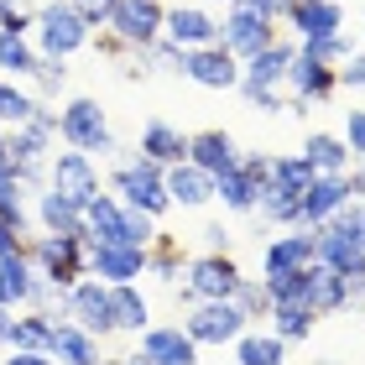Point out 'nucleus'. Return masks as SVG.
Returning <instances> with one entry per match:
<instances>
[{
    "label": "nucleus",
    "mask_w": 365,
    "mask_h": 365,
    "mask_svg": "<svg viewBox=\"0 0 365 365\" xmlns=\"http://www.w3.org/2000/svg\"><path fill=\"white\" fill-rule=\"evenodd\" d=\"M272 162H277L272 152H240V168L251 173V178L261 182V188H267V182H272Z\"/></svg>",
    "instance_id": "48"
},
{
    "label": "nucleus",
    "mask_w": 365,
    "mask_h": 365,
    "mask_svg": "<svg viewBox=\"0 0 365 365\" xmlns=\"http://www.w3.org/2000/svg\"><path fill=\"white\" fill-rule=\"evenodd\" d=\"M21 245H26V235H16V230H11L6 220H0V256H11V251H21Z\"/></svg>",
    "instance_id": "53"
},
{
    "label": "nucleus",
    "mask_w": 365,
    "mask_h": 365,
    "mask_svg": "<svg viewBox=\"0 0 365 365\" xmlns=\"http://www.w3.org/2000/svg\"><path fill=\"white\" fill-rule=\"evenodd\" d=\"M26 261L37 267V277L58 282V287H73L78 277H89V240L84 235H47V230H31L26 235Z\"/></svg>",
    "instance_id": "5"
},
{
    "label": "nucleus",
    "mask_w": 365,
    "mask_h": 365,
    "mask_svg": "<svg viewBox=\"0 0 365 365\" xmlns=\"http://www.w3.org/2000/svg\"><path fill=\"white\" fill-rule=\"evenodd\" d=\"M162 235V230H157V220H152V214H141V209H125V245H146V251H152V240Z\"/></svg>",
    "instance_id": "45"
},
{
    "label": "nucleus",
    "mask_w": 365,
    "mask_h": 365,
    "mask_svg": "<svg viewBox=\"0 0 365 365\" xmlns=\"http://www.w3.org/2000/svg\"><path fill=\"white\" fill-rule=\"evenodd\" d=\"M287 94L292 99H308V105H329V99L339 94L334 63H324V58H313V53L297 47V58H292V68H287Z\"/></svg>",
    "instance_id": "17"
},
{
    "label": "nucleus",
    "mask_w": 365,
    "mask_h": 365,
    "mask_svg": "<svg viewBox=\"0 0 365 365\" xmlns=\"http://www.w3.org/2000/svg\"><path fill=\"white\" fill-rule=\"evenodd\" d=\"M37 6L42 0H0V26L6 31H31L37 26Z\"/></svg>",
    "instance_id": "43"
},
{
    "label": "nucleus",
    "mask_w": 365,
    "mask_h": 365,
    "mask_svg": "<svg viewBox=\"0 0 365 365\" xmlns=\"http://www.w3.org/2000/svg\"><path fill=\"white\" fill-rule=\"evenodd\" d=\"M240 277L245 272L230 251H198V256H188V272H182V282L173 287V303L182 313L193 303H209V297H235Z\"/></svg>",
    "instance_id": "3"
},
{
    "label": "nucleus",
    "mask_w": 365,
    "mask_h": 365,
    "mask_svg": "<svg viewBox=\"0 0 365 365\" xmlns=\"http://www.w3.org/2000/svg\"><path fill=\"white\" fill-rule=\"evenodd\" d=\"M188 162H193V168H204L209 178H220V173H230V168L240 162V146H235V136L220 130V125L188 130Z\"/></svg>",
    "instance_id": "21"
},
{
    "label": "nucleus",
    "mask_w": 365,
    "mask_h": 365,
    "mask_svg": "<svg viewBox=\"0 0 365 365\" xmlns=\"http://www.w3.org/2000/svg\"><path fill=\"white\" fill-rule=\"evenodd\" d=\"M313 365H339V360H334V355H324V360H313Z\"/></svg>",
    "instance_id": "59"
},
{
    "label": "nucleus",
    "mask_w": 365,
    "mask_h": 365,
    "mask_svg": "<svg viewBox=\"0 0 365 365\" xmlns=\"http://www.w3.org/2000/svg\"><path fill=\"white\" fill-rule=\"evenodd\" d=\"M31 282H37V267L26 261V245H21V251H11V256H0V308L21 313L26 297H31Z\"/></svg>",
    "instance_id": "28"
},
{
    "label": "nucleus",
    "mask_w": 365,
    "mask_h": 365,
    "mask_svg": "<svg viewBox=\"0 0 365 365\" xmlns=\"http://www.w3.org/2000/svg\"><path fill=\"white\" fill-rule=\"evenodd\" d=\"M220 42L245 63V58H256L267 42H277V21H267V16H256V11H245L240 0H235V6H225V16H220Z\"/></svg>",
    "instance_id": "12"
},
{
    "label": "nucleus",
    "mask_w": 365,
    "mask_h": 365,
    "mask_svg": "<svg viewBox=\"0 0 365 365\" xmlns=\"http://www.w3.org/2000/svg\"><path fill=\"white\" fill-rule=\"evenodd\" d=\"M89 277L110 282V287H120V282H141V277H146V245L94 240V245H89Z\"/></svg>",
    "instance_id": "15"
},
{
    "label": "nucleus",
    "mask_w": 365,
    "mask_h": 365,
    "mask_svg": "<svg viewBox=\"0 0 365 365\" xmlns=\"http://www.w3.org/2000/svg\"><path fill=\"white\" fill-rule=\"evenodd\" d=\"M319 261V230L308 225H292V230H277V235L261 240V277H287L297 267Z\"/></svg>",
    "instance_id": "11"
},
{
    "label": "nucleus",
    "mask_w": 365,
    "mask_h": 365,
    "mask_svg": "<svg viewBox=\"0 0 365 365\" xmlns=\"http://www.w3.org/2000/svg\"><path fill=\"white\" fill-rule=\"evenodd\" d=\"M31 42H37V53H47V58H73L94 42V26L84 21V11H78L73 0H42Z\"/></svg>",
    "instance_id": "4"
},
{
    "label": "nucleus",
    "mask_w": 365,
    "mask_h": 365,
    "mask_svg": "<svg viewBox=\"0 0 365 365\" xmlns=\"http://www.w3.org/2000/svg\"><path fill=\"white\" fill-rule=\"evenodd\" d=\"M136 350L152 360V365H198V339L178 324H146L136 334Z\"/></svg>",
    "instance_id": "14"
},
{
    "label": "nucleus",
    "mask_w": 365,
    "mask_h": 365,
    "mask_svg": "<svg viewBox=\"0 0 365 365\" xmlns=\"http://www.w3.org/2000/svg\"><path fill=\"white\" fill-rule=\"evenodd\" d=\"M350 188H355V198H365V157H355V168H350Z\"/></svg>",
    "instance_id": "55"
},
{
    "label": "nucleus",
    "mask_w": 365,
    "mask_h": 365,
    "mask_svg": "<svg viewBox=\"0 0 365 365\" xmlns=\"http://www.w3.org/2000/svg\"><path fill=\"white\" fill-rule=\"evenodd\" d=\"M272 178H277V182H287V188H292L297 198H303V188H308L313 178H319V168H313V162H308L303 152H282V157L272 162Z\"/></svg>",
    "instance_id": "40"
},
{
    "label": "nucleus",
    "mask_w": 365,
    "mask_h": 365,
    "mask_svg": "<svg viewBox=\"0 0 365 365\" xmlns=\"http://www.w3.org/2000/svg\"><path fill=\"white\" fill-rule=\"evenodd\" d=\"M256 220L267 225V230H292L297 225V193L287 188V182H267L261 188V198H256Z\"/></svg>",
    "instance_id": "32"
},
{
    "label": "nucleus",
    "mask_w": 365,
    "mask_h": 365,
    "mask_svg": "<svg viewBox=\"0 0 365 365\" xmlns=\"http://www.w3.org/2000/svg\"><path fill=\"white\" fill-rule=\"evenodd\" d=\"M214 6H235V0H214Z\"/></svg>",
    "instance_id": "60"
},
{
    "label": "nucleus",
    "mask_w": 365,
    "mask_h": 365,
    "mask_svg": "<svg viewBox=\"0 0 365 365\" xmlns=\"http://www.w3.org/2000/svg\"><path fill=\"white\" fill-rule=\"evenodd\" d=\"M245 11H256V16H267V21H277L282 26V16H287V6L292 0H240Z\"/></svg>",
    "instance_id": "50"
},
{
    "label": "nucleus",
    "mask_w": 365,
    "mask_h": 365,
    "mask_svg": "<svg viewBox=\"0 0 365 365\" xmlns=\"http://www.w3.org/2000/svg\"><path fill=\"white\" fill-rule=\"evenodd\" d=\"M339 136L350 141V152H355V157H365V110H360V105L344 110V130H339Z\"/></svg>",
    "instance_id": "46"
},
{
    "label": "nucleus",
    "mask_w": 365,
    "mask_h": 365,
    "mask_svg": "<svg viewBox=\"0 0 365 365\" xmlns=\"http://www.w3.org/2000/svg\"><path fill=\"white\" fill-rule=\"evenodd\" d=\"M272 334H282L287 344H308L313 329H319V313L308 303H272V319H267Z\"/></svg>",
    "instance_id": "33"
},
{
    "label": "nucleus",
    "mask_w": 365,
    "mask_h": 365,
    "mask_svg": "<svg viewBox=\"0 0 365 365\" xmlns=\"http://www.w3.org/2000/svg\"><path fill=\"white\" fill-rule=\"evenodd\" d=\"M58 141L73 146V152H89L94 162H115L120 157V141L110 130V115L94 94H73L58 105Z\"/></svg>",
    "instance_id": "2"
},
{
    "label": "nucleus",
    "mask_w": 365,
    "mask_h": 365,
    "mask_svg": "<svg viewBox=\"0 0 365 365\" xmlns=\"http://www.w3.org/2000/svg\"><path fill=\"white\" fill-rule=\"evenodd\" d=\"M0 220H6L16 235H31V188L16 173H0Z\"/></svg>",
    "instance_id": "34"
},
{
    "label": "nucleus",
    "mask_w": 365,
    "mask_h": 365,
    "mask_svg": "<svg viewBox=\"0 0 365 365\" xmlns=\"http://www.w3.org/2000/svg\"><path fill=\"white\" fill-rule=\"evenodd\" d=\"M182 272H188V251H182V240L178 235H157L152 240V251H146V277H157L162 287H178Z\"/></svg>",
    "instance_id": "31"
},
{
    "label": "nucleus",
    "mask_w": 365,
    "mask_h": 365,
    "mask_svg": "<svg viewBox=\"0 0 365 365\" xmlns=\"http://www.w3.org/2000/svg\"><path fill=\"white\" fill-rule=\"evenodd\" d=\"M110 193H120V204H125V209H141V214H152V220L173 214L168 168H162V162H152L146 152H125V157H115V168H110Z\"/></svg>",
    "instance_id": "1"
},
{
    "label": "nucleus",
    "mask_w": 365,
    "mask_h": 365,
    "mask_svg": "<svg viewBox=\"0 0 365 365\" xmlns=\"http://www.w3.org/2000/svg\"><path fill=\"white\" fill-rule=\"evenodd\" d=\"M47 188H58V193H68L78 209L89 204V198L105 193V178H99V162L89 152H53V162H47Z\"/></svg>",
    "instance_id": "10"
},
{
    "label": "nucleus",
    "mask_w": 365,
    "mask_h": 365,
    "mask_svg": "<svg viewBox=\"0 0 365 365\" xmlns=\"http://www.w3.org/2000/svg\"><path fill=\"white\" fill-rule=\"evenodd\" d=\"M11 329H16V308H0V350H11Z\"/></svg>",
    "instance_id": "54"
},
{
    "label": "nucleus",
    "mask_w": 365,
    "mask_h": 365,
    "mask_svg": "<svg viewBox=\"0 0 365 365\" xmlns=\"http://www.w3.org/2000/svg\"><path fill=\"white\" fill-rule=\"evenodd\" d=\"M120 360H125V365H152V360H146L141 350H130V355H120Z\"/></svg>",
    "instance_id": "57"
},
{
    "label": "nucleus",
    "mask_w": 365,
    "mask_h": 365,
    "mask_svg": "<svg viewBox=\"0 0 365 365\" xmlns=\"http://www.w3.org/2000/svg\"><path fill=\"white\" fill-rule=\"evenodd\" d=\"M182 329L198 339V350H225V344H235L251 329V319L240 313L235 297H209V303L182 308Z\"/></svg>",
    "instance_id": "6"
},
{
    "label": "nucleus",
    "mask_w": 365,
    "mask_h": 365,
    "mask_svg": "<svg viewBox=\"0 0 365 365\" xmlns=\"http://www.w3.org/2000/svg\"><path fill=\"white\" fill-rule=\"evenodd\" d=\"M31 110H37V94L26 84H16V78L0 73V125H26Z\"/></svg>",
    "instance_id": "37"
},
{
    "label": "nucleus",
    "mask_w": 365,
    "mask_h": 365,
    "mask_svg": "<svg viewBox=\"0 0 365 365\" xmlns=\"http://www.w3.org/2000/svg\"><path fill=\"white\" fill-rule=\"evenodd\" d=\"M99 365H125V360H120V355H105V360H99Z\"/></svg>",
    "instance_id": "58"
},
{
    "label": "nucleus",
    "mask_w": 365,
    "mask_h": 365,
    "mask_svg": "<svg viewBox=\"0 0 365 365\" xmlns=\"http://www.w3.org/2000/svg\"><path fill=\"white\" fill-rule=\"evenodd\" d=\"M110 292H115V329H120V334H141V329L152 324V303H146L141 282H120V287H110Z\"/></svg>",
    "instance_id": "35"
},
{
    "label": "nucleus",
    "mask_w": 365,
    "mask_h": 365,
    "mask_svg": "<svg viewBox=\"0 0 365 365\" xmlns=\"http://www.w3.org/2000/svg\"><path fill=\"white\" fill-rule=\"evenodd\" d=\"M297 58V37L277 31V42H267L256 58L240 63V84H267V89H287V68Z\"/></svg>",
    "instance_id": "18"
},
{
    "label": "nucleus",
    "mask_w": 365,
    "mask_h": 365,
    "mask_svg": "<svg viewBox=\"0 0 365 365\" xmlns=\"http://www.w3.org/2000/svg\"><path fill=\"white\" fill-rule=\"evenodd\" d=\"M235 303H240V313H245L251 324H267V319H272V287H267V277H240Z\"/></svg>",
    "instance_id": "39"
},
{
    "label": "nucleus",
    "mask_w": 365,
    "mask_h": 365,
    "mask_svg": "<svg viewBox=\"0 0 365 365\" xmlns=\"http://www.w3.org/2000/svg\"><path fill=\"white\" fill-rule=\"evenodd\" d=\"M168 26V0H115L105 31L120 47H152Z\"/></svg>",
    "instance_id": "8"
},
{
    "label": "nucleus",
    "mask_w": 365,
    "mask_h": 365,
    "mask_svg": "<svg viewBox=\"0 0 365 365\" xmlns=\"http://www.w3.org/2000/svg\"><path fill=\"white\" fill-rule=\"evenodd\" d=\"M31 225L47 235H84V209L58 188H37L31 193Z\"/></svg>",
    "instance_id": "20"
},
{
    "label": "nucleus",
    "mask_w": 365,
    "mask_h": 365,
    "mask_svg": "<svg viewBox=\"0 0 365 365\" xmlns=\"http://www.w3.org/2000/svg\"><path fill=\"white\" fill-rule=\"evenodd\" d=\"M251 110H261V115H287V89H267V84H240L235 89Z\"/></svg>",
    "instance_id": "41"
},
{
    "label": "nucleus",
    "mask_w": 365,
    "mask_h": 365,
    "mask_svg": "<svg viewBox=\"0 0 365 365\" xmlns=\"http://www.w3.org/2000/svg\"><path fill=\"white\" fill-rule=\"evenodd\" d=\"M297 47H303V53H313V58H324V63H334V68L355 53L350 31H334V37H319V42H297Z\"/></svg>",
    "instance_id": "42"
},
{
    "label": "nucleus",
    "mask_w": 365,
    "mask_h": 365,
    "mask_svg": "<svg viewBox=\"0 0 365 365\" xmlns=\"http://www.w3.org/2000/svg\"><path fill=\"white\" fill-rule=\"evenodd\" d=\"M63 319H73L78 329H89V334H99V339L120 334V329H115V292H110V282H99V277H78L73 287H68Z\"/></svg>",
    "instance_id": "7"
},
{
    "label": "nucleus",
    "mask_w": 365,
    "mask_h": 365,
    "mask_svg": "<svg viewBox=\"0 0 365 365\" xmlns=\"http://www.w3.org/2000/svg\"><path fill=\"white\" fill-rule=\"evenodd\" d=\"M78 11H84V21L94 26V31H105V21H110V11H115V0H73Z\"/></svg>",
    "instance_id": "49"
},
{
    "label": "nucleus",
    "mask_w": 365,
    "mask_h": 365,
    "mask_svg": "<svg viewBox=\"0 0 365 365\" xmlns=\"http://www.w3.org/2000/svg\"><path fill=\"white\" fill-rule=\"evenodd\" d=\"M168 193H173V209H204V204H214V178L204 168H193V162H173Z\"/></svg>",
    "instance_id": "25"
},
{
    "label": "nucleus",
    "mask_w": 365,
    "mask_h": 365,
    "mask_svg": "<svg viewBox=\"0 0 365 365\" xmlns=\"http://www.w3.org/2000/svg\"><path fill=\"white\" fill-rule=\"evenodd\" d=\"M136 152H146L152 162H162V168H173V162H188V130L162 120V115H152V120L141 125L136 136Z\"/></svg>",
    "instance_id": "22"
},
{
    "label": "nucleus",
    "mask_w": 365,
    "mask_h": 365,
    "mask_svg": "<svg viewBox=\"0 0 365 365\" xmlns=\"http://www.w3.org/2000/svg\"><path fill=\"white\" fill-rule=\"evenodd\" d=\"M0 173H16V162H11V141H6V125H0Z\"/></svg>",
    "instance_id": "56"
},
{
    "label": "nucleus",
    "mask_w": 365,
    "mask_h": 365,
    "mask_svg": "<svg viewBox=\"0 0 365 365\" xmlns=\"http://www.w3.org/2000/svg\"><path fill=\"white\" fill-rule=\"evenodd\" d=\"M182 78H188V84H198V89L230 94V89H240V58L230 53L225 42L182 47Z\"/></svg>",
    "instance_id": "9"
},
{
    "label": "nucleus",
    "mask_w": 365,
    "mask_h": 365,
    "mask_svg": "<svg viewBox=\"0 0 365 365\" xmlns=\"http://www.w3.org/2000/svg\"><path fill=\"white\" fill-rule=\"evenodd\" d=\"M282 26H287V37H297V42L334 37V31H344V6L339 0H292L287 16H282Z\"/></svg>",
    "instance_id": "16"
},
{
    "label": "nucleus",
    "mask_w": 365,
    "mask_h": 365,
    "mask_svg": "<svg viewBox=\"0 0 365 365\" xmlns=\"http://www.w3.org/2000/svg\"><path fill=\"white\" fill-rule=\"evenodd\" d=\"M0 365H58V360L47 355V350H6Z\"/></svg>",
    "instance_id": "51"
},
{
    "label": "nucleus",
    "mask_w": 365,
    "mask_h": 365,
    "mask_svg": "<svg viewBox=\"0 0 365 365\" xmlns=\"http://www.w3.org/2000/svg\"><path fill=\"white\" fill-rule=\"evenodd\" d=\"M162 37L178 42V47H209L220 42V16L209 6H168V26H162Z\"/></svg>",
    "instance_id": "19"
},
{
    "label": "nucleus",
    "mask_w": 365,
    "mask_h": 365,
    "mask_svg": "<svg viewBox=\"0 0 365 365\" xmlns=\"http://www.w3.org/2000/svg\"><path fill=\"white\" fill-rule=\"evenodd\" d=\"M53 329H58L53 313L21 308L16 313V329H11V350H53Z\"/></svg>",
    "instance_id": "36"
},
{
    "label": "nucleus",
    "mask_w": 365,
    "mask_h": 365,
    "mask_svg": "<svg viewBox=\"0 0 365 365\" xmlns=\"http://www.w3.org/2000/svg\"><path fill=\"white\" fill-rule=\"evenodd\" d=\"M53 355L58 365H99L105 360V339L99 334H89V329H78L73 319H58V329H53Z\"/></svg>",
    "instance_id": "23"
},
{
    "label": "nucleus",
    "mask_w": 365,
    "mask_h": 365,
    "mask_svg": "<svg viewBox=\"0 0 365 365\" xmlns=\"http://www.w3.org/2000/svg\"><path fill=\"white\" fill-rule=\"evenodd\" d=\"M355 198V188H350V173H319L303 188V198H297V225H329L334 214L344 209Z\"/></svg>",
    "instance_id": "13"
},
{
    "label": "nucleus",
    "mask_w": 365,
    "mask_h": 365,
    "mask_svg": "<svg viewBox=\"0 0 365 365\" xmlns=\"http://www.w3.org/2000/svg\"><path fill=\"white\" fill-rule=\"evenodd\" d=\"M125 235V204H120V193H99V198H89L84 204V240L94 245V240H120ZM125 245V240H120Z\"/></svg>",
    "instance_id": "24"
},
{
    "label": "nucleus",
    "mask_w": 365,
    "mask_h": 365,
    "mask_svg": "<svg viewBox=\"0 0 365 365\" xmlns=\"http://www.w3.org/2000/svg\"><path fill=\"white\" fill-rule=\"evenodd\" d=\"M68 73H73L68 58H47V53H42V58H37V73H31L26 84H31V94H37V99H58L63 89H68Z\"/></svg>",
    "instance_id": "38"
},
{
    "label": "nucleus",
    "mask_w": 365,
    "mask_h": 365,
    "mask_svg": "<svg viewBox=\"0 0 365 365\" xmlns=\"http://www.w3.org/2000/svg\"><path fill=\"white\" fill-rule=\"evenodd\" d=\"M319 173H350L355 168V152H350V141L334 136V130H308L303 146H297Z\"/></svg>",
    "instance_id": "27"
},
{
    "label": "nucleus",
    "mask_w": 365,
    "mask_h": 365,
    "mask_svg": "<svg viewBox=\"0 0 365 365\" xmlns=\"http://www.w3.org/2000/svg\"><path fill=\"white\" fill-rule=\"evenodd\" d=\"M256 198H261V182L240 162L214 178V204H225V214H256Z\"/></svg>",
    "instance_id": "29"
},
{
    "label": "nucleus",
    "mask_w": 365,
    "mask_h": 365,
    "mask_svg": "<svg viewBox=\"0 0 365 365\" xmlns=\"http://www.w3.org/2000/svg\"><path fill=\"white\" fill-rule=\"evenodd\" d=\"M230 350H235V365H287V339L272 334L267 324H251Z\"/></svg>",
    "instance_id": "26"
},
{
    "label": "nucleus",
    "mask_w": 365,
    "mask_h": 365,
    "mask_svg": "<svg viewBox=\"0 0 365 365\" xmlns=\"http://www.w3.org/2000/svg\"><path fill=\"white\" fill-rule=\"evenodd\" d=\"M334 73H339V89H365V53H350Z\"/></svg>",
    "instance_id": "47"
},
{
    "label": "nucleus",
    "mask_w": 365,
    "mask_h": 365,
    "mask_svg": "<svg viewBox=\"0 0 365 365\" xmlns=\"http://www.w3.org/2000/svg\"><path fill=\"white\" fill-rule=\"evenodd\" d=\"M329 230H339V235H350L355 245H365V198H350V204L329 220Z\"/></svg>",
    "instance_id": "44"
},
{
    "label": "nucleus",
    "mask_w": 365,
    "mask_h": 365,
    "mask_svg": "<svg viewBox=\"0 0 365 365\" xmlns=\"http://www.w3.org/2000/svg\"><path fill=\"white\" fill-rule=\"evenodd\" d=\"M198 235H204V251H230V240H235V235H230L225 225H204Z\"/></svg>",
    "instance_id": "52"
},
{
    "label": "nucleus",
    "mask_w": 365,
    "mask_h": 365,
    "mask_svg": "<svg viewBox=\"0 0 365 365\" xmlns=\"http://www.w3.org/2000/svg\"><path fill=\"white\" fill-rule=\"evenodd\" d=\"M37 42H31V31H6L0 26V73L16 78V84H26L31 73H37Z\"/></svg>",
    "instance_id": "30"
}]
</instances>
